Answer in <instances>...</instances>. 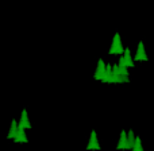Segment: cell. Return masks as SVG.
<instances>
[{
    "label": "cell",
    "instance_id": "6da1fadb",
    "mask_svg": "<svg viewBox=\"0 0 154 151\" xmlns=\"http://www.w3.org/2000/svg\"><path fill=\"white\" fill-rule=\"evenodd\" d=\"M125 53V49H123V45L122 42H120V35L115 34L114 35V41H112V46L111 49H109L108 54H123Z\"/></svg>",
    "mask_w": 154,
    "mask_h": 151
},
{
    "label": "cell",
    "instance_id": "7a4b0ae2",
    "mask_svg": "<svg viewBox=\"0 0 154 151\" xmlns=\"http://www.w3.org/2000/svg\"><path fill=\"white\" fill-rule=\"evenodd\" d=\"M134 59H135V61H147L146 50H145V46H143L142 41L138 42V49H137V53H135V56H134Z\"/></svg>",
    "mask_w": 154,
    "mask_h": 151
},
{
    "label": "cell",
    "instance_id": "3957f363",
    "mask_svg": "<svg viewBox=\"0 0 154 151\" xmlns=\"http://www.w3.org/2000/svg\"><path fill=\"white\" fill-rule=\"evenodd\" d=\"M24 130H26V128L23 127V124L18 122V134H16V138L14 139V142H16V143H27V142H29Z\"/></svg>",
    "mask_w": 154,
    "mask_h": 151
},
{
    "label": "cell",
    "instance_id": "277c9868",
    "mask_svg": "<svg viewBox=\"0 0 154 151\" xmlns=\"http://www.w3.org/2000/svg\"><path fill=\"white\" fill-rule=\"evenodd\" d=\"M87 150H100V144H99L97 135H96V131L95 130L91 132L89 143H88V146H87Z\"/></svg>",
    "mask_w": 154,
    "mask_h": 151
},
{
    "label": "cell",
    "instance_id": "5b68a950",
    "mask_svg": "<svg viewBox=\"0 0 154 151\" xmlns=\"http://www.w3.org/2000/svg\"><path fill=\"white\" fill-rule=\"evenodd\" d=\"M104 74H106V64H104L103 59H99L97 61V69H96L95 72V80H103Z\"/></svg>",
    "mask_w": 154,
    "mask_h": 151
},
{
    "label": "cell",
    "instance_id": "8992f818",
    "mask_svg": "<svg viewBox=\"0 0 154 151\" xmlns=\"http://www.w3.org/2000/svg\"><path fill=\"white\" fill-rule=\"evenodd\" d=\"M16 134H18V122L15 119L11 122V127H10V131L7 134V139H15L16 138Z\"/></svg>",
    "mask_w": 154,
    "mask_h": 151
},
{
    "label": "cell",
    "instance_id": "52a82bcc",
    "mask_svg": "<svg viewBox=\"0 0 154 151\" xmlns=\"http://www.w3.org/2000/svg\"><path fill=\"white\" fill-rule=\"evenodd\" d=\"M118 150H127V132H126L125 130H122V132H120V139H119V143H118L116 146Z\"/></svg>",
    "mask_w": 154,
    "mask_h": 151
},
{
    "label": "cell",
    "instance_id": "ba28073f",
    "mask_svg": "<svg viewBox=\"0 0 154 151\" xmlns=\"http://www.w3.org/2000/svg\"><path fill=\"white\" fill-rule=\"evenodd\" d=\"M19 123H22V124H23V127L27 128V130H30V128H31V123L29 122V115H27L26 109H23V111H22L20 120H19Z\"/></svg>",
    "mask_w": 154,
    "mask_h": 151
},
{
    "label": "cell",
    "instance_id": "9c48e42d",
    "mask_svg": "<svg viewBox=\"0 0 154 151\" xmlns=\"http://www.w3.org/2000/svg\"><path fill=\"white\" fill-rule=\"evenodd\" d=\"M123 57H125V61H126V64H127V68H134V61H133V58H131V53H130V49L128 47L125 49Z\"/></svg>",
    "mask_w": 154,
    "mask_h": 151
},
{
    "label": "cell",
    "instance_id": "30bf717a",
    "mask_svg": "<svg viewBox=\"0 0 154 151\" xmlns=\"http://www.w3.org/2000/svg\"><path fill=\"white\" fill-rule=\"evenodd\" d=\"M134 143H135V135H134V131L130 130L127 132V150H131L134 147Z\"/></svg>",
    "mask_w": 154,
    "mask_h": 151
},
{
    "label": "cell",
    "instance_id": "8fae6325",
    "mask_svg": "<svg viewBox=\"0 0 154 151\" xmlns=\"http://www.w3.org/2000/svg\"><path fill=\"white\" fill-rule=\"evenodd\" d=\"M111 77H112V65L111 64H107L106 65V74H104V77H103V80H101V81H103V82H109Z\"/></svg>",
    "mask_w": 154,
    "mask_h": 151
},
{
    "label": "cell",
    "instance_id": "7c38bea8",
    "mask_svg": "<svg viewBox=\"0 0 154 151\" xmlns=\"http://www.w3.org/2000/svg\"><path fill=\"white\" fill-rule=\"evenodd\" d=\"M131 150L133 151H143V149H142V143H141V138H139V136H135V143H134V147Z\"/></svg>",
    "mask_w": 154,
    "mask_h": 151
}]
</instances>
